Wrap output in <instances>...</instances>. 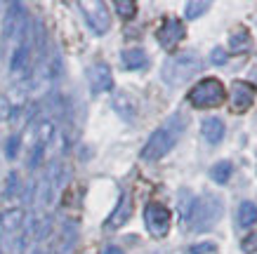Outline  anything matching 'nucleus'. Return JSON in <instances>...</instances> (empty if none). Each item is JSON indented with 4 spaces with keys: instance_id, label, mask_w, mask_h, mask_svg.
<instances>
[{
    "instance_id": "f257e3e1",
    "label": "nucleus",
    "mask_w": 257,
    "mask_h": 254,
    "mask_svg": "<svg viewBox=\"0 0 257 254\" xmlns=\"http://www.w3.org/2000/svg\"><path fill=\"white\" fill-rule=\"evenodd\" d=\"M184 127H187V118L184 116L175 113L172 118H168L165 125H161V127L149 137L147 144H144V148H142V160L156 162V160H161L163 155H168L172 148H175V144L179 141Z\"/></svg>"
},
{
    "instance_id": "f03ea898",
    "label": "nucleus",
    "mask_w": 257,
    "mask_h": 254,
    "mask_svg": "<svg viewBox=\"0 0 257 254\" xmlns=\"http://www.w3.org/2000/svg\"><path fill=\"white\" fill-rule=\"evenodd\" d=\"M198 69H201V57L196 52H191V50H184V52H179V54H172L170 59L163 64L161 78H163L165 85L179 87V85L189 83L198 73Z\"/></svg>"
},
{
    "instance_id": "7ed1b4c3",
    "label": "nucleus",
    "mask_w": 257,
    "mask_h": 254,
    "mask_svg": "<svg viewBox=\"0 0 257 254\" xmlns=\"http://www.w3.org/2000/svg\"><path fill=\"white\" fill-rule=\"evenodd\" d=\"M222 212H224L222 198H215L210 193H205L201 200L196 198L194 209H191V214H189V226H191V231H196V233L210 231L212 226L219 221Z\"/></svg>"
},
{
    "instance_id": "20e7f679",
    "label": "nucleus",
    "mask_w": 257,
    "mask_h": 254,
    "mask_svg": "<svg viewBox=\"0 0 257 254\" xmlns=\"http://www.w3.org/2000/svg\"><path fill=\"white\" fill-rule=\"evenodd\" d=\"M224 85L217 78H203L201 83L189 90V104L196 108H212L224 101Z\"/></svg>"
},
{
    "instance_id": "39448f33",
    "label": "nucleus",
    "mask_w": 257,
    "mask_h": 254,
    "mask_svg": "<svg viewBox=\"0 0 257 254\" xmlns=\"http://www.w3.org/2000/svg\"><path fill=\"white\" fill-rule=\"evenodd\" d=\"M29 31V19H26V8L22 3H12L3 19V43L15 38H24Z\"/></svg>"
},
{
    "instance_id": "423d86ee",
    "label": "nucleus",
    "mask_w": 257,
    "mask_h": 254,
    "mask_svg": "<svg viewBox=\"0 0 257 254\" xmlns=\"http://www.w3.org/2000/svg\"><path fill=\"white\" fill-rule=\"evenodd\" d=\"M144 223H147V231L154 238H158V240L165 238L172 223L170 209L165 207V205H161V202H149L147 209H144Z\"/></svg>"
},
{
    "instance_id": "0eeeda50",
    "label": "nucleus",
    "mask_w": 257,
    "mask_h": 254,
    "mask_svg": "<svg viewBox=\"0 0 257 254\" xmlns=\"http://www.w3.org/2000/svg\"><path fill=\"white\" fill-rule=\"evenodd\" d=\"M80 10H83V17H85L87 26L97 36H104L111 29V15H109L106 3H101V0H87V3H80Z\"/></svg>"
},
{
    "instance_id": "6e6552de",
    "label": "nucleus",
    "mask_w": 257,
    "mask_h": 254,
    "mask_svg": "<svg viewBox=\"0 0 257 254\" xmlns=\"http://www.w3.org/2000/svg\"><path fill=\"white\" fill-rule=\"evenodd\" d=\"M184 36H187V31H184V24L179 22V19H175V17L165 19V22L161 24L158 33H156V38H158V43H161V47H163V50H175V47L184 40Z\"/></svg>"
},
{
    "instance_id": "1a4fd4ad",
    "label": "nucleus",
    "mask_w": 257,
    "mask_h": 254,
    "mask_svg": "<svg viewBox=\"0 0 257 254\" xmlns=\"http://www.w3.org/2000/svg\"><path fill=\"white\" fill-rule=\"evenodd\" d=\"M87 80H90V87H92L94 94L113 90V76H111V69L104 62H97L87 69Z\"/></svg>"
},
{
    "instance_id": "9d476101",
    "label": "nucleus",
    "mask_w": 257,
    "mask_h": 254,
    "mask_svg": "<svg viewBox=\"0 0 257 254\" xmlns=\"http://www.w3.org/2000/svg\"><path fill=\"white\" fill-rule=\"evenodd\" d=\"M255 94H257V90L250 83L236 80V83L231 85V108H234L236 113L248 111V108L252 106V101H255Z\"/></svg>"
},
{
    "instance_id": "9b49d317",
    "label": "nucleus",
    "mask_w": 257,
    "mask_h": 254,
    "mask_svg": "<svg viewBox=\"0 0 257 254\" xmlns=\"http://www.w3.org/2000/svg\"><path fill=\"white\" fill-rule=\"evenodd\" d=\"M31 47H33V43L29 38H24L22 43L15 47V52L10 57V71H12L15 76L29 71V64H31Z\"/></svg>"
},
{
    "instance_id": "f8f14e48",
    "label": "nucleus",
    "mask_w": 257,
    "mask_h": 254,
    "mask_svg": "<svg viewBox=\"0 0 257 254\" xmlns=\"http://www.w3.org/2000/svg\"><path fill=\"white\" fill-rule=\"evenodd\" d=\"M201 134H203V139H205L208 144H219V141L224 139V134H226L224 120L217 118V116L205 118V120L201 123Z\"/></svg>"
},
{
    "instance_id": "ddd939ff",
    "label": "nucleus",
    "mask_w": 257,
    "mask_h": 254,
    "mask_svg": "<svg viewBox=\"0 0 257 254\" xmlns=\"http://www.w3.org/2000/svg\"><path fill=\"white\" fill-rule=\"evenodd\" d=\"M120 64L125 71H144L149 66V54L142 47H130L120 52Z\"/></svg>"
},
{
    "instance_id": "4468645a",
    "label": "nucleus",
    "mask_w": 257,
    "mask_h": 254,
    "mask_svg": "<svg viewBox=\"0 0 257 254\" xmlns=\"http://www.w3.org/2000/svg\"><path fill=\"white\" fill-rule=\"evenodd\" d=\"M130 216H133V200H130V193H123L116 205V209H113V214H111L109 221H106V228H120Z\"/></svg>"
},
{
    "instance_id": "2eb2a0df",
    "label": "nucleus",
    "mask_w": 257,
    "mask_h": 254,
    "mask_svg": "<svg viewBox=\"0 0 257 254\" xmlns=\"http://www.w3.org/2000/svg\"><path fill=\"white\" fill-rule=\"evenodd\" d=\"M24 226V209L15 207L0 214V231L3 233H15Z\"/></svg>"
},
{
    "instance_id": "dca6fc26",
    "label": "nucleus",
    "mask_w": 257,
    "mask_h": 254,
    "mask_svg": "<svg viewBox=\"0 0 257 254\" xmlns=\"http://www.w3.org/2000/svg\"><path fill=\"white\" fill-rule=\"evenodd\" d=\"M255 221H257L255 202L243 200L241 207H238V226H241V228H248V226H255Z\"/></svg>"
},
{
    "instance_id": "f3484780",
    "label": "nucleus",
    "mask_w": 257,
    "mask_h": 254,
    "mask_svg": "<svg viewBox=\"0 0 257 254\" xmlns=\"http://www.w3.org/2000/svg\"><path fill=\"white\" fill-rule=\"evenodd\" d=\"M231 174H234V165H231L229 160L217 162V165H215V167L210 169L212 181H215V184H219V186L229 184V179H231Z\"/></svg>"
},
{
    "instance_id": "a211bd4d",
    "label": "nucleus",
    "mask_w": 257,
    "mask_h": 254,
    "mask_svg": "<svg viewBox=\"0 0 257 254\" xmlns=\"http://www.w3.org/2000/svg\"><path fill=\"white\" fill-rule=\"evenodd\" d=\"M229 45L234 47L236 52H248L250 50V33L243 31V29H238L236 33L229 36Z\"/></svg>"
},
{
    "instance_id": "6ab92c4d",
    "label": "nucleus",
    "mask_w": 257,
    "mask_h": 254,
    "mask_svg": "<svg viewBox=\"0 0 257 254\" xmlns=\"http://www.w3.org/2000/svg\"><path fill=\"white\" fill-rule=\"evenodd\" d=\"M208 8H210V3H205V0H201V3H187V8H184L187 19H196V17L205 15V10Z\"/></svg>"
},
{
    "instance_id": "aec40b11",
    "label": "nucleus",
    "mask_w": 257,
    "mask_h": 254,
    "mask_svg": "<svg viewBox=\"0 0 257 254\" xmlns=\"http://www.w3.org/2000/svg\"><path fill=\"white\" fill-rule=\"evenodd\" d=\"M113 8H116V12L123 17V19H130V17H135V12H137V5H135L133 0H118Z\"/></svg>"
},
{
    "instance_id": "412c9836",
    "label": "nucleus",
    "mask_w": 257,
    "mask_h": 254,
    "mask_svg": "<svg viewBox=\"0 0 257 254\" xmlns=\"http://www.w3.org/2000/svg\"><path fill=\"white\" fill-rule=\"evenodd\" d=\"M217 247L212 245V242H203V245H196L189 249V254H208V252H215Z\"/></svg>"
},
{
    "instance_id": "4be33fe9",
    "label": "nucleus",
    "mask_w": 257,
    "mask_h": 254,
    "mask_svg": "<svg viewBox=\"0 0 257 254\" xmlns=\"http://www.w3.org/2000/svg\"><path fill=\"white\" fill-rule=\"evenodd\" d=\"M252 249H257V233L248 235V240H243V252H252Z\"/></svg>"
},
{
    "instance_id": "5701e85b",
    "label": "nucleus",
    "mask_w": 257,
    "mask_h": 254,
    "mask_svg": "<svg viewBox=\"0 0 257 254\" xmlns=\"http://www.w3.org/2000/svg\"><path fill=\"white\" fill-rule=\"evenodd\" d=\"M17 146H19V137H12L8 141V155H10V158H15V155H17Z\"/></svg>"
},
{
    "instance_id": "b1692460",
    "label": "nucleus",
    "mask_w": 257,
    "mask_h": 254,
    "mask_svg": "<svg viewBox=\"0 0 257 254\" xmlns=\"http://www.w3.org/2000/svg\"><path fill=\"white\" fill-rule=\"evenodd\" d=\"M212 62H215V64H224L226 62V52H224V50H219V47H217V50L212 52Z\"/></svg>"
},
{
    "instance_id": "393cba45",
    "label": "nucleus",
    "mask_w": 257,
    "mask_h": 254,
    "mask_svg": "<svg viewBox=\"0 0 257 254\" xmlns=\"http://www.w3.org/2000/svg\"><path fill=\"white\" fill-rule=\"evenodd\" d=\"M10 116V104L8 99H0V118H8Z\"/></svg>"
},
{
    "instance_id": "a878e982",
    "label": "nucleus",
    "mask_w": 257,
    "mask_h": 254,
    "mask_svg": "<svg viewBox=\"0 0 257 254\" xmlns=\"http://www.w3.org/2000/svg\"><path fill=\"white\" fill-rule=\"evenodd\" d=\"M101 254H123V249L118 245H109V247H104V252Z\"/></svg>"
}]
</instances>
